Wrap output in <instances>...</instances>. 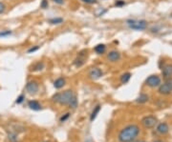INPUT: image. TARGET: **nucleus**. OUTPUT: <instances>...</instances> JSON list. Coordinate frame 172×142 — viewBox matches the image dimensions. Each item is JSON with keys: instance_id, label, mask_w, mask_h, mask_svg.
Listing matches in <instances>:
<instances>
[{"instance_id": "nucleus-2", "label": "nucleus", "mask_w": 172, "mask_h": 142, "mask_svg": "<svg viewBox=\"0 0 172 142\" xmlns=\"http://www.w3.org/2000/svg\"><path fill=\"white\" fill-rule=\"evenodd\" d=\"M140 134V128L136 124H131L119 132V140L121 142H131L135 140L137 137Z\"/></svg>"}, {"instance_id": "nucleus-31", "label": "nucleus", "mask_w": 172, "mask_h": 142, "mask_svg": "<svg viewBox=\"0 0 172 142\" xmlns=\"http://www.w3.org/2000/svg\"><path fill=\"white\" fill-rule=\"evenodd\" d=\"M154 142H164V141H163V140H155Z\"/></svg>"}, {"instance_id": "nucleus-29", "label": "nucleus", "mask_w": 172, "mask_h": 142, "mask_svg": "<svg viewBox=\"0 0 172 142\" xmlns=\"http://www.w3.org/2000/svg\"><path fill=\"white\" fill-rule=\"evenodd\" d=\"M52 1L57 3V4H59V5H62L64 3V0H52Z\"/></svg>"}, {"instance_id": "nucleus-1", "label": "nucleus", "mask_w": 172, "mask_h": 142, "mask_svg": "<svg viewBox=\"0 0 172 142\" xmlns=\"http://www.w3.org/2000/svg\"><path fill=\"white\" fill-rule=\"evenodd\" d=\"M52 100L60 105L69 106L70 108L76 109L78 106V99L72 90H66L62 92H57L53 95Z\"/></svg>"}, {"instance_id": "nucleus-30", "label": "nucleus", "mask_w": 172, "mask_h": 142, "mask_svg": "<svg viewBox=\"0 0 172 142\" xmlns=\"http://www.w3.org/2000/svg\"><path fill=\"white\" fill-rule=\"evenodd\" d=\"M131 142H144V141H140V140H133V141H131Z\"/></svg>"}, {"instance_id": "nucleus-21", "label": "nucleus", "mask_w": 172, "mask_h": 142, "mask_svg": "<svg viewBox=\"0 0 172 142\" xmlns=\"http://www.w3.org/2000/svg\"><path fill=\"white\" fill-rule=\"evenodd\" d=\"M48 7H49L48 0H41V2H40V8H41V9H47Z\"/></svg>"}, {"instance_id": "nucleus-12", "label": "nucleus", "mask_w": 172, "mask_h": 142, "mask_svg": "<svg viewBox=\"0 0 172 142\" xmlns=\"http://www.w3.org/2000/svg\"><path fill=\"white\" fill-rule=\"evenodd\" d=\"M156 131L160 135H165V134H167L168 131H169V128H168V125L165 122H162L157 126Z\"/></svg>"}, {"instance_id": "nucleus-6", "label": "nucleus", "mask_w": 172, "mask_h": 142, "mask_svg": "<svg viewBox=\"0 0 172 142\" xmlns=\"http://www.w3.org/2000/svg\"><path fill=\"white\" fill-rule=\"evenodd\" d=\"M157 118L153 115H147V117H144L142 119V124L144 128L146 129H152L153 127H155L157 124Z\"/></svg>"}, {"instance_id": "nucleus-20", "label": "nucleus", "mask_w": 172, "mask_h": 142, "mask_svg": "<svg viewBox=\"0 0 172 142\" xmlns=\"http://www.w3.org/2000/svg\"><path fill=\"white\" fill-rule=\"evenodd\" d=\"M48 22L50 23L52 25H58V24H61L63 23V18L61 17H56V18H51L48 20Z\"/></svg>"}, {"instance_id": "nucleus-19", "label": "nucleus", "mask_w": 172, "mask_h": 142, "mask_svg": "<svg viewBox=\"0 0 172 142\" xmlns=\"http://www.w3.org/2000/svg\"><path fill=\"white\" fill-rule=\"evenodd\" d=\"M148 95L147 94H141L139 95V97L137 98L136 99V101L138 103H145V102H147L148 101Z\"/></svg>"}, {"instance_id": "nucleus-26", "label": "nucleus", "mask_w": 172, "mask_h": 142, "mask_svg": "<svg viewBox=\"0 0 172 142\" xmlns=\"http://www.w3.org/2000/svg\"><path fill=\"white\" fill-rule=\"evenodd\" d=\"M124 5H125V2L122 1V0H118V1H116V3H115L116 7H119V8H121V7H122V6H124Z\"/></svg>"}, {"instance_id": "nucleus-23", "label": "nucleus", "mask_w": 172, "mask_h": 142, "mask_svg": "<svg viewBox=\"0 0 172 142\" xmlns=\"http://www.w3.org/2000/svg\"><path fill=\"white\" fill-rule=\"evenodd\" d=\"M39 48H40L39 46H34V47H32V48H30V49H29L27 53H28V54H32V53H34V52H36L37 50H38Z\"/></svg>"}, {"instance_id": "nucleus-24", "label": "nucleus", "mask_w": 172, "mask_h": 142, "mask_svg": "<svg viewBox=\"0 0 172 142\" xmlns=\"http://www.w3.org/2000/svg\"><path fill=\"white\" fill-rule=\"evenodd\" d=\"M24 99H25V95H23V94H20L18 97H17V99H16V102L17 103V104H20V103H22L23 101H24Z\"/></svg>"}, {"instance_id": "nucleus-11", "label": "nucleus", "mask_w": 172, "mask_h": 142, "mask_svg": "<svg viewBox=\"0 0 172 142\" xmlns=\"http://www.w3.org/2000/svg\"><path fill=\"white\" fill-rule=\"evenodd\" d=\"M85 54H87L86 51H82L78 54V56L74 60V65L76 67H80L85 62Z\"/></svg>"}, {"instance_id": "nucleus-9", "label": "nucleus", "mask_w": 172, "mask_h": 142, "mask_svg": "<svg viewBox=\"0 0 172 142\" xmlns=\"http://www.w3.org/2000/svg\"><path fill=\"white\" fill-rule=\"evenodd\" d=\"M163 78L165 80L170 79L172 77V64H167L162 68Z\"/></svg>"}, {"instance_id": "nucleus-13", "label": "nucleus", "mask_w": 172, "mask_h": 142, "mask_svg": "<svg viewBox=\"0 0 172 142\" xmlns=\"http://www.w3.org/2000/svg\"><path fill=\"white\" fill-rule=\"evenodd\" d=\"M28 107L31 110H34V111H39V110H41V105H40V103L36 100H30L29 101Z\"/></svg>"}, {"instance_id": "nucleus-18", "label": "nucleus", "mask_w": 172, "mask_h": 142, "mask_svg": "<svg viewBox=\"0 0 172 142\" xmlns=\"http://www.w3.org/2000/svg\"><path fill=\"white\" fill-rule=\"evenodd\" d=\"M131 76H132V74L130 72H125V74H123L121 76V82L122 84H126L127 82H129Z\"/></svg>"}, {"instance_id": "nucleus-25", "label": "nucleus", "mask_w": 172, "mask_h": 142, "mask_svg": "<svg viewBox=\"0 0 172 142\" xmlns=\"http://www.w3.org/2000/svg\"><path fill=\"white\" fill-rule=\"evenodd\" d=\"M6 11V5L3 2H0V14L4 13Z\"/></svg>"}, {"instance_id": "nucleus-8", "label": "nucleus", "mask_w": 172, "mask_h": 142, "mask_svg": "<svg viewBox=\"0 0 172 142\" xmlns=\"http://www.w3.org/2000/svg\"><path fill=\"white\" fill-rule=\"evenodd\" d=\"M103 75V71L101 70L100 68H97V67H94V68H91L89 71V77L91 78L93 80H97V79H100V78Z\"/></svg>"}, {"instance_id": "nucleus-22", "label": "nucleus", "mask_w": 172, "mask_h": 142, "mask_svg": "<svg viewBox=\"0 0 172 142\" xmlns=\"http://www.w3.org/2000/svg\"><path fill=\"white\" fill-rule=\"evenodd\" d=\"M11 31H0V37H6L8 36H11Z\"/></svg>"}, {"instance_id": "nucleus-14", "label": "nucleus", "mask_w": 172, "mask_h": 142, "mask_svg": "<svg viewBox=\"0 0 172 142\" xmlns=\"http://www.w3.org/2000/svg\"><path fill=\"white\" fill-rule=\"evenodd\" d=\"M65 83H66L65 79H64L63 77H59L54 82V87L56 89H61V88H63V86L65 85Z\"/></svg>"}, {"instance_id": "nucleus-27", "label": "nucleus", "mask_w": 172, "mask_h": 142, "mask_svg": "<svg viewBox=\"0 0 172 142\" xmlns=\"http://www.w3.org/2000/svg\"><path fill=\"white\" fill-rule=\"evenodd\" d=\"M80 1L83 2V3H86V4L92 5V4H96L98 0H80Z\"/></svg>"}, {"instance_id": "nucleus-16", "label": "nucleus", "mask_w": 172, "mask_h": 142, "mask_svg": "<svg viewBox=\"0 0 172 142\" xmlns=\"http://www.w3.org/2000/svg\"><path fill=\"white\" fill-rule=\"evenodd\" d=\"M94 51L98 54H103L106 51V46L104 44H98L97 46H95Z\"/></svg>"}, {"instance_id": "nucleus-15", "label": "nucleus", "mask_w": 172, "mask_h": 142, "mask_svg": "<svg viewBox=\"0 0 172 142\" xmlns=\"http://www.w3.org/2000/svg\"><path fill=\"white\" fill-rule=\"evenodd\" d=\"M44 67H45L44 62L38 61V62H36V64L33 65V67H32L31 71H33V72H39V71L43 70V69H44Z\"/></svg>"}, {"instance_id": "nucleus-5", "label": "nucleus", "mask_w": 172, "mask_h": 142, "mask_svg": "<svg viewBox=\"0 0 172 142\" xmlns=\"http://www.w3.org/2000/svg\"><path fill=\"white\" fill-rule=\"evenodd\" d=\"M145 85L150 88H157L161 85V77L157 74H151L145 80Z\"/></svg>"}, {"instance_id": "nucleus-7", "label": "nucleus", "mask_w": 172, "mask_h": 142, "mask_svg": "<svg viewBox=\"0 0 172 142\" xmlns=\"http://www.w3.org/2000/svg\"><path fill=\"white\" fill-rule=\"evenodd\" d=\"M39 90V85L36 81H29V82L26 84V91L28 92V94H36Z\"/></svg>"}, {"instance_id": "nucleus-4", "label": "nucleus", "mask_w": 172, "mask_h": 142, "mask_svg": "<svg viewBox=\"0 0 172 142\" xmlns=\"http://www.w3.org/2000/svg\"><path fill=\"white\" fill-rule=\"evenodd\" d=\"M158 92L160 94H163V95L170 94L172 92V79H168L165 81V83L161 84V85L159 86Z\"/></svg>"}, {"instance_id": "nucleus-17", "label": "nucleus", "mask_w": 172, "mask_h": 142, "mask_svg": "<svg viewBox=\"0 0 172 142\" xmlns=\"http://www.w3.org/2000/svg\"><path fill=\"white\" fill-rule=\"evenodd\" d=\"M101 109V105H97L93 110V112L91 113V115H90V120L91 121H94V119L96 117H97V115H98V113H100Z\"/></svg>"}, {"instance_id": "nucleus-3", "label": "nucleus", "mask_w": 172, "mask_h": 142, "mask_svg": "<svg viewBox=\"0 0 172 142\" xmlns=\"http://www.w3.org/2000/svg\"><path fill=\"white\" fill-rule=\"evenodd\" d=\"M128 27L135 31H144L147 28L148 23L145 20H137V19H128L126 21Z\"/></svg>"}, {"instance_id": "nucleus-28", "label": "nucleus", "mask_w": 172, "mask_h": 142, "mask_svg": "<svg viewBox=\"0 0 172 142\" xmlns=\"http://www.w3.org/2000/svg\"><path fill=\"white\" fill-rule=\"evenodd\" d=\"M69 117H70V114L68 113V114H66L65 115H64V117H62L60 118V122H64V121H65V120L68 119Z\"/></svg>"}, {"instance_id": "nucleus-10", "label": "nucleus", "mask_w": 172, "mask_h": 142, "mask_svg": "<svg viewBox=\"0 0 172 142\" xmlns=\"http://www.w3.org/2000/svg\"><path fill=\"white\" fill-rule=\"evenodd\" d=\"M121 57V54H119V52H118V51H111L107 54V59H108V61L112 62V63L119 61Z\"/></svg>"}]
</instances>
